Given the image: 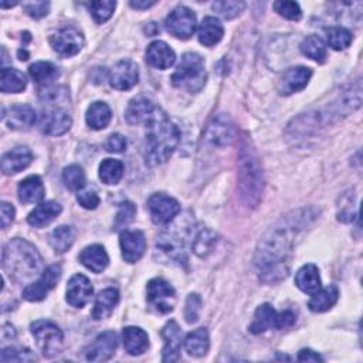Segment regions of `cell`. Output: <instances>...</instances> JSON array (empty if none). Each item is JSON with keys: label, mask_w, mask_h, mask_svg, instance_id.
I'll return each instance as SVG.
<instances>
[{"label": "cell", "mask_w": 363, "mask_h": 363, "mask_svg": "<svg viewBox=\"0 0 363 363\" xmlns=\"http://www.w3.org/2000/svg\"><path fill=\"white\" fill-rule=\"evenodd\" d=\"M4 121L12 130H29L36 123V112L30 105H15L8 112L4 111Z\"/></svg>", "instance_id": "cell-20"}, {"label": "cell", "mask_w": 363, "mask_h": 363, "mask_svg": "<svg viewBox=\"0 0 363 363\" xmlns=\"http://www.w3.org/2000/svg\"><path fill=\"white\" fill-rule=\"evenodd\" d=\"M156 252H159L162 254V257L170 263H176V264L182 266L188 261L186 254H185L184 241L170 233L162 234L158 238Z\"/></svg>", "instance_id": "cell-18"}, {"label": "cell", "mask_w": 363, "mask_h": 363, "mask_svg": "<svg viewBox=\"0 0 363 363\" xmlns=\"http://www.w3.org/2000/svg\"><path fill=\"white\" fill-rule=\"evenodd\" d=\"M105 149L112 153H121L127 149V139L121 134H112L105 142Z\"/></svg>", "instance_id": "cell-51"}, {"label": "cell", "mask_w": 363, "mask_h": 363, "mask_svg": "<svg viewBox=\"0 0 363 363\" xmlns=\"http://www.w3.org/2000/svg\"><path fill=\"white\" fill-rule=\"evenodd\" d=\"M67 98H69V93H67V88H64V87L48 88V90H44V93L41 94V100L48 101V102L64 101Z\"/></svg>", "instance_id": "cell-53"}, {"label": "cell", "mask_w": 363, "mask_h": 363, "mask_svg": "<svg viewBox=\"0 0 363 363\" xmlns=\"http://www.w3.org/2000/svg\"><path fill=\"white\" fill-rule=\"evenodd\" d=\"M119 245L123 257L128 263H137L146 250V240L141 230H125L119 235Z\"/></svg>", "instance_id": "cell-14"}, {"label": "cell", "mask_w": 363, "mask_h": 363, "mask_svg": "<svg viewBox=\"0 0 363 363\" xmlns=\"http://www.w3.org/2000/svg\"><path fill=\"white\" fill-rule=\"evenodd\" d=\"M124 176V163L118 159H105L100 165V179L105 185H116Z\"/></svg>", "instance_id": "cell-39"}, {"label": "cell", "mask_w": 363, "mask_h": 363, "mask_svg": "<svg viewBox=\"0 0 363 363\" xmlns=\"http://www.w3.org/2000/svg\"><path fill=\"white\" fill-rule=\"evenodd\" d=\"M264 192V173L259 155L247 137L243 138L238 152V193L250 209L261 202Z\"/></svg>", "instance_id": "cell-3"}, {"label": "cell", "mask_w": 363, "mask_h": 363, "mask_svg": "<svg viewBox=\"0 0 363 363\" xmlns=\"http://www.w3.org/2000/svg\"><path fill=\"white\" fill-rule=\"evenodd\" d=\"M77 200L84 209L88 210H94L100 205V198L94 191H81L77 196Z\"/></svg>", "instance_id": "cell-52"}, {"label": "cell", "mask_w": 363, "mask_h": 363, "mask_svg": "<svg viewBox=\"0 0 363 363\" xmlns=\"http://www.w3.org/2000/svg\"><path fill=\"white\" fill-rule=\"evenodd\" d=\"M296 287L307 294H315L322 288L320 270L315 264H306L301 267L295 275Z\"/></svg>", "instance_id": "cell-28"}, {"label": "cell", "mask_w": 363, "mask_h": 363, "mask_svg": "<svg viewBox=\"0 0 363 363\" xmlns=\"http://www.w3.org/2000/svg\"><path fill=\"white\" fill-rule=\"evenodd\" d=\"M109 85L119 91L131 90L139 81V70L132 60H121L109 73Z\"/></svg>", "instance_id": "cell-13"}, {"label": "cell", "mask_w": 363, "mask_h": 363, "mask_svg": "<svg viewBox=\"0 0 363 363\" xmlns=\"http://www.w3.org/2000/svg\"><path fill=\"white\" fill-rule=\"evenodd\" d=\"M33 153L27 146H18L6 152L2 158V170L5 174H15L30 166Z\"/></svg>", "instance_id": "cell-23"}, {"label": "cell", "mask_w": 363, "mask_h": 363, "mask_svg": "<svg viewBox=\"0 0 363 363\" xmlns=\"http://www.w3.org/2000/svg\"><path fill=\"white\" fill-rule=\"evenodd\" d=\"M146 299L149 306L159 314H169L176 304V292L163 278H153L146 287Z\"/></svg>", "instance_id": "cell-7"}, {"label": "cell", "mask_w": 363, "mask_h": 363, "mask_svg": "<svg viewBox=\"0 0 363 363\" xmlns=\"http://www.w3.org/2000/svg\"><path fill=\"white\" fill-rule=\"evenodd\" d=\"M213 11L217 12L224 19H234L245 11V2H235V0H227V2H216L213 4Z\"/></svg>", "instance_id": "cell-45"}, {"label": "cell", "mask_w": 363, "mask_h": 363, "mask_svg": "<svg viewBox=\"0 0 363 363\" xmlns=\"http://www.w3.org/2000/svg\"><path fill=\"white\" fill-rule=\"evenodd\" d=\"M170 80L177 88H185L189 93H199L207 80L205 60L198 53L184 54Z\"/></svg>", "instance_id": "cell-5"}, {"label": "cell", "mask_w": 363, "mask_h": 363, "mask_svg": "<svg viewBox=\"0 0 363 363\" xmlns=\"http://www.w3.org/2000/svg\"><path fill=\"white\" fill-rule=\"evenodd\" d=\"M118 346V335L114 331L100 334L85 349V359L90 362H105L112 357Z\"/></svg>", "instance_id": "cell-16"}, {"label": "cell", "mask_w": 363, "mask_h": 363, "mask_svg": "<svg viewBox=\"0 0 363 363\" xmlns=\"http://www.w3.org/2000/svg\"><path fill=\"white\" fill-rule=\"evenodd\" d=\"M339 298V289L336 285H328L325 288H321L315 294H313V298L310 299V310L313 313H325L331 310Z\"/></svg>", "instance_id": "cell-31"}, {"label": "cell", "mask_w": 363, "mask_h": 363, "mask_svg": "<svg viewBox=\"0 0 363 363\" xmlns=\"http://www.w3.org/2000/svg\"><path fill=\"white\" fill-rule=\"evenodd\" d=\"M63 182L67 189L80 192L85 186V173L81 166L70 165L63 170Z\"/></svg>", "instance_id": "cell-41"}, {"label": "cell", "mask_w": 363, "mask_h": 363, "mask_svg": "<svg viewBox=\"0 0 363 363\" xmlns=\"http://www.w3.org/2000/svg\"><path fill=\"white\" fill-rule=\"evenodd\" d=\"M145 159L151 166L166 162L180 141V131L172 123L163 109L155 107L149 118L145 121Z\"/></svg>", "instance_id": "cell-2"}, {"label": "cell", "mask_w": 363, "mask_h": 363, "mask_svg": "<svg viewBox=\"0 0 363 363\" xmlns=\"http://www.w3.org/2000/svg\"><path fill=\"white\" fill-rule=\"evenodd\" d=\"M223 34H224L223 25L220 23L219 19L212 16L203 19L198 32L199 41L206 47H212L217 44L223 39Z\"/></svg>", "instance_id": "cell-33"}, {"label": "cell", "mask_w": 363, "mask_h": 363, "mask_svg": "<svg viewBox=\"0 0 363 363\" xmlns=\"http://www.w3.org/2000/svg\"><path fill=\"white\" fill-rule=\"evenodd\" d=\"M274 11L280 16H282L284 19H288V20L298 22L302 18L301 8L296 2H284V0H281V2L274 4Z\"/></svg>", "instance_id": "cell-47"}, {"label": "cell", "mask_w": 363, "mask_h": 363, "mask_svg": "<svg viewBox=\"0 0 363 363\" xmlns=\"http://www.w3.org/2000/svg\"><path fill=\"white\" fill-rule=\"evenodd\" d=\"M134 9H138V11H142V9H149V8H152V6H155L156 5V2H131L130 4Z\"/></svg>", "instance_id": "cell-57"}, {"label": "cell", "mask_w": 363, "mask_h": 363, "mask_svg": "<svg viewBox=\"0 0 363 363\" xmlns=\"http://www.w3.org/2000/svg\"><path fill=\"white\" fill-rule=\"evenodd\" d=\"M301 53L317 63H325L327 60V46L324 40L315 34L308 36L301 43Z\"/></svg>", "instance_id": "cell-38"}, {"label": "cell", "mask_w": 363, "mask_h": 363, "mask_svg": "<svg viewBox=\"0 0 363 363\" xmlns=\"http://www.w3.org/2000/svg\"><path fill=\"white\" fill-rule=\"evenodd\" d=\"M76 241V228L73 226H60L50 234V245L55 253H66Z\"/></svg>", "instance_id": "cell-36"}, {"label": "cell", "mask_w": 363, "mask_h": 363, "mask_svg": "<svg viewBox=\"0 0 363 363\" xmlns=\"http://www.w3.org/2000/svg\"><path fill=\"white\" fill-rule=\"evenodd\" d=\"M123 341L125 350L132 356L142 355L149 348V336L139 327H127L123 331Z\"/></svg>", "instance_id": "cell-25"}, {"label": "cell", "mask_w": 363, "mask_h": 363, "mask_svg": "<svg viewBox=\"0 0 363 363\" xmlns=\"http://www.w3.org/2000/svg\"><path fill=\"white\" fill-rule=\"evenodd\" d=\"M216 241H217V235L212 230L203 228L198 233L193 241V252L199 257H206L213 250Z\"/></svg>", "instance_id": "cell-43"}, {"label": "cell", "mask_w": 363, "mask_h": 363, "mask_svg": "<svg viewBox=\"0 0 363 363\" xmlns=\"http://www.w3.org/2000/svg\"><path fill=\"white\" fill-rule=\"evenodd\" d=\"M23 9L26 11V13L34 19H41L44 16H47L48 9H50V4L47 2H30V4H25Z\"/></svg>", "instance_id": "cell-50"}, {"label": "cell", "mask_w": 363, "mask_h": 363, "mask_svg": "<svg viewBox=\"0 0 363 363\" xmlns=\"http://www.w3.org/2000/svg\"><path fill=\"white\" fill-rule=\"evenodd\" d=\"M71 124L73 121L69 112L60 107L44 111L40 118V130L43 134L50 137H60L66 134L71 128Z\"/></svg>", "instance_id": "cell-11"}, {"label": "cell", "mask_w": 363, "mask_h": 363, "mask_svg": "<svg viewBox=\"0 0 363 363\" xmlns=\"http://www.w3.org/2000/svg\"><path fill=\"white\" fill-rule=\"evenodd\" d=\"M210 338L206 328H199L189 332L185 338V349L191 356L202 357L209 352Z\"/></svg>", "instance_id": "cell-34"}, {"label": "cell", "mask_w": 363, "mask_h": 363, "mask_svg": "<svg viewBox=\"0 0 363 363\" xmlns=\"http://www.w3.org/2000/svg\"><path fill=\"white\" fill-rule=\"evenodd\" d=\"M93 292H94V288L91 281L83 274H76L74 277H71V280L67 284L66 299L70 306L76 308H83L90 302Z\"/></svg>", "instance_id": "cell-17"}, {"label": "cell", "mask_w": 363, "mask_h": 363, "mask_svg": "<svg viewBox=\"0 0 363 363\" xmlns=\"http://www.w3.org/2000/svg\"><path fill=\"white\" fill-rule=\"evenodd\" d=\"M202 310V299L198 294H191L186 301L185 308V318L189 324H193L199 320V314Z\"/></svg>", "instance_id": "cell-49"}, {"label": "cell", "mask_w": 363, "mask_h": 363, "mask_svg": "<svg viewBox=\"0 0 363 363\" xmlns=\"http://www.w3.org/2000/svg\"><path fill=\"white\" fill-rule=\"evenodd\" d=\"M155 104L144 97L135 98L130 102L125 111V119L130 125H141L149 118L152 111L155 109Z\"/></svg>", "instance_id": "cell-30"}, {"label": "cell", "mask_w": 363, "mask_h": 363, "mask_svg": "<svg viewBox=\"0 0 363 363\" xmlns=\"http://www.w3.org/2000/svg\"><path fill=\"white\" fill-rule=\"evenodd\" d=\"M277 320L278 313L270 304H263L257 308L249 331L254 335H259L268 331L270 328H277Z\"/></svg>", "instance_id": "cell-32"}, {"label": "cell", "mask_w": 363, "mask_h": 363, "mask_svg": "<svg viewBox=\"0 0 363 363\" xmlns=\"http://www.w3.org/2000/svg\"><path fill=\"white\" fill-rule=\"evenodd\" d=\"M311 77H313V70L308 67L298 66V67L288 69L282 74L278 83V93L281 95H291L294 93L302 91L308 85Z\"/></svg>", "instance_id": "cell-15"}, {"label": "cell", "mask_w": 363, "mask_h": 363, "mask_svg": "<svg viewBox=\"0 0 363 363\" xmlns=\"http://www.w3.org/2000/svg\"><path fill=\"white\" fill-rule=\"evenodd\" d=\"M2 267L11 280L26 284L44 271L43 257L23 238H13L2 253Z\"/></svg>", "instance_id": "cell-4"}, {"label": "cell", "mask_w": 363, "mask_h": 363, "mask_svg": "<svg viewBox=\"0 0 363 363\" xmlns=\"http://www.w3.org/2000/svg\"><path fill=\"white\" fill-rule=\"evenodd\" d=\"M50 44L57 54L63 57H73L84 47V37L77 29L64 27L51 36Z\"/></svg>", "instance_id": "cell-10"}, {"label": "cell", "mask_w": 363, "mask_h": 363, "mask_svg": "<svg viewBox=\"0 0 363 363\" xmlns=\"http://www.w3.org/2000/svg\"><path fill=\"white\" fill-rule=\"evenodd\" d=\"M63 212V207L60 203L48 200V202H41L27 217V221L33 227H44L50 224L54 219L60 216V213Z\"/></svg>", "instance_id": "cell-27"}, {"label": "cell", "mask_w": 363, "mask_h": 363, "mask_svg": "<svg viewBox=\"0 0 363 363\" xmlns=\"http://www.w3.org/2000/svg\"><path fill=\"white\" fill-rule=\"evenodd\" d=\"M27 85L26 76L12 67L2 69V77H0V90L4 93H22Z\"/></svg>", "instance_id": "cell-37"}, {"label": "cell", "mask_w": 363, "mask_h": 363, "mask_svg": "<svg viewBox=\"0 0 363 363\" xmlns=\"http://www.w3.org/2000/svg\"><path fill=\"white\" fill-rule=\"evenodd\" d=\"M29 74L32 76V78L40 84V85H48L51 84L54 80L58 78L60 71L58 69L48 63V62H37L34 64L30 66L29 69Z\"/></svg>", "instance_id": "cell-40"}, {"label": "cell", "mask_w": 363, "mask_h": 363, "mask_svg": "<svg viewBox=\"0 0 363 363\" xmlns=\"http://www.w3.org/2000/svg\"><path fill=\"white\" fill-rule=\"evenodd\" d=\"M18 4L15 2V4H6V2H0V8H13V6H16Z\"/></svg>", "instance_id": "cell-58"}, {"label": "cell", "mask_w": 363, "mask_h": 363, "mask_svg": "<svg viewBox=\"0 0 363 363\" xmlns=\"http://www.w3.org/2000/svg\"><path fill=\"white\" fill-rule=\"evenodd\" d=\"M148 210L153 223L167 224L179 214L180 205L165 193H155L148 200Z\"/></svg>", "instance_id": "cell-12"}, {"label": "cell", "mask_w": 363, "mask_h": 363, "mask_svg": "<svg viewBox=\"0 0 363 363\" xmlns=\"http://www.w3.org/2000/svg\"><path fill=\"white\" fill-rule=\"evenodd\" d=\"M119 302V292L115 288H107L101 291L95 299L93 310V318L97 321L108 318Z\"/></svg>", "instance_id": "cell-29"}, {"label": "cell", "mask_w": 363, "mask_h": 363, "mask_svg": "<svg viewBox=\"0 0 363 363\" xmlns=\"http://www.w3.org/2000/svg\"><path fill=\"white\" fill-rule=\"evenodd\" d=\"M298 360L299 362H324V359L314 350L311 349H302L298 353Z\"/></svg>", "instance_id": "cell-56"}, {"label": "cell", "mask_w": 363, "mask_h": 363, "mask_svg": "<svg viewBox=\"0 0 363 363\" xmlns=\"http://www.w3.org/2000/svg\"><path fill=\"white\" fill-rule=\"evenodd\" d=\"M2 362H32L36 360V356L29 349H18V348H4L0 355Z\"/></svg>", "instance_id": "cell-48"}, {"label": "cell", "mask_w": 363, "mask_h": 363, "mask_svg": "<svg viewBox=\"0 0 363 363\" xmlns=\"http://www.w3.org/2000/svg\"><path fill=\"white\" fill-rule=\"evenodd\" d=\"M295 216H287L278 224L271 227L260 243L254 256V266L260 271L261 281L271 284L281 281L289 271V254L292 252L295 231L307 226L310 219L307 210L295 212Z\"/></svg>", "instance_id": "cell-1"}, {"label": "cell", "mask_w": 363, "mask_h": 363, "mask_svg": "<svg viewBox=\"0 0 363 363\" xmlns=\"http://www.w3.org/2000/svg\"><path fill=\"white\" fill-rule=\"evenodd\" d=\"M295 324V314L292 311H284L278 314L277 329H287Z\"/></svg>", "instance_id": "cell-55"}, {"label": "cell", "mask_w": 363, "mask_h": 363, "mask_svg": "<svg viewBox=\"0 0 363 363\" xmlns=\"http://www.w3.org/2000/svg\"><path fill=\"white\" fill-rule=\"evenodd\" d=\"M196 15L186 6L176 8L165 20L166 30L176 39L188 40L196 30Z\"/></svg>", "instance_id": "cell-8"}, {"label": "cell", "mask_w": 363, "mask_h": 363, "mask_svg": "<svg viewBox=\"0 0 363 363\" xmlns=\"http://www.w3.org/2000/svg\"><path fill=\"white\" fill-rule=\"evenodd\" d=\"M32 334L41 353L46 357H53L58 355L64 345V335L54 322L51 321H36L30 327Z\"/></svg>", "instance_id": "cell-6"}, {"label": "cell", "mask_w": 363, "mask_h": 363, "mask_svg": "<svg viewBox=\"0 0 363 363\" xmlns=\"http://www.w3.org/2000/svg\"><path fill=\"white\" fill-rule=\"evenodd\" d=\"M146 62L155 69L166 70L174 64L176 54L165 41L158 40L148 46Z\"/></svg>", "instance_id": "cell-21"}, {"label": "cell", "mask_w": 363, "mask_h": 363, "mask_svg": "<svg viewBox=\"0 0 363 363\" xmlns=\"http://www.w3.org/2000/svg\"><path fill=\"white\" fill-rule=\"evenodd\" d=\"M233 125L230 119L224 115L214 118L206 130V141L214 146L228 145L233 139Z\"/></svg>", "instance_id": "cell-22"}, {"label": "cell", "mask_w": 363, "mask_h": 363, "mask_svg": "<svg viewBox=\"0 0 363 363\" xmlns=\"http://www.w3.org/2000/svg\"><path fill=\"white\" fill-rule=\"evenodd\" d=\"M62 278V267L58 264L47 267L41 275L37 278V281L29 284L23 289V296L25 299L30 302H37L41 301L47 296V294L55 288L57 282Z\"/></svg>", "instance_id": "cell-9"}, {"label": "cell", "mask_w": 363, "mask_h": 363, "mask_svg": "<svg viewBox=\"0 0 363 363\" xmlns=\"http://www.w3.org/2000/svg\"><path fill=\"white\" fill-rule=\"evenodd\" d=\"M0 209H2V228H8L15 220V214H16L15 207L8 202H2Z\"/></svg>", "instance_id": "cell-54"}, {"label": "cell", "mask_w": 363, "mask_h": 363, "mask_svg": "<svg viewBox=\"0 0 363 363\" xmlns=\"http://www.w3.org/2000/svg\"><path fill=\"white\" fill-rule=\"evenodd\" d=\"M165 346L162 350L163 362H176L180 357L182 348V331L176 321H169L160 332Z\"/></svg>", "instance_id": "cell-19"}, {"label": "cell", "mask_w": 363, "mask_h": 363, "mask_svg": "<svg viewBox=\"0 0 363 363\" xmlns=\"http://www.w3.org/2000/svg\"><path fill=\"white\" fill-rule=\"evenodd\" d=\"M135 214H137V207H135V205L132 202L121 203L119 207H118V213H116L115 221H114L115 228H121V227H124V226H128L135 219Z\"/></svg>", "instance_id": "cell-46"}, {"label": "cell", "mask_w": 363, "mask_h": 363, "mask_svg": "<svg viewBox=\"0 0 363 363\" xmlns=\"http://www.w3.org/2000/svg\"><path fill=\"white\" fill-rule=\"evenodd\" d=\"M44 185L40 176H29L19 185V199L25 205H36L44 199Z\"/></svg>", "instance_id": "cell-24"}, {"label": "cell", "mask_w": 363, "mask_h": 363, "mask_svg": "<svg viewBox=\"0 0 363 363\" xmlns=\"http://www.w3.org/2000/svg\"><path fill=\"white\" fill-rule=\"evenodd\" d=\"M327 39H328V44L336 51L348 48L353 40L352 33L342 26H335V27L328 29Z\"/></svg>", "instance_id": "cell-42"}, {"label": "cell", "mask_w": 363, "mask_h": 363, "mask_svg": "<svg viewBox=\"0 0 363 363\" xmlns=\"http://www.w3.org/2000/svg\"><path fill=\"white\" fill-rule=\"evenodd\" d=\"M111 118H112L111 108L105 102H101V101L91 104L87 111V115H85L88 127L95 131L107 128L108 124L111 123Z\"/></svg>", "instance_id": "cell-35"}, {"label": "cell", "mask_w": 363, "mask_h": 363, "mask_svg": "<svg viewBox=\"0 0 363 363\" xmlns=\"http://www.w3.org/2000/svg\"><path fill=\"white\" fill-rule=\"evenodd\" d=\"M115 8H116V4L109 2V0H107V2H91L88 5L90 13H91L93 19L95 20V23H98V25L105 23L114 15Z\"/></svg>", "instance_id": "cell-44"}, {"label": "cell", "mask_w": 363, "mask_h": 363, "mask_svg": "<svg viewBox=\"0 0 363 363\" xmlns=\"http://www.w3.org/2000/svg\"><path fill=\"white\" fill-rule=\"evenodd\" d=\"M80 263L87 267L88 270H91L93 273H102L107 267H108V263H109V257L105 252V249L100 245H93V246H88L85 247L80 256Z\"/></svg>", "instance_id": "cell-26"}]
</instances>
